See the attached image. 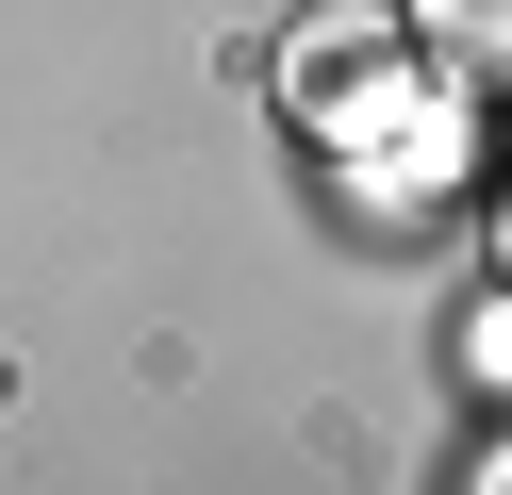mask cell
<instances>
[{"label":"cell","instance_id":"3957f363","mask_svg":"<svg viewBox=\"0 0 512 495\" xmlns=\"http://www.w3.org/2000/svg\"><path fill=\"white\" fill-rule=\"evenodd\" d=\"M463 495H496V462H479V479H463Z\"/></svg>","mask_w":512,"mask_h":495},{"label":"cell","instance_id":"6da1fadb","mask_svg":"<svg viewBox=\"0 0 512 495\" xmlns=\"http://www.w3.org/2000/svg\"><path fill=\"white\" fill-rule=\"evenodd\" d=\"M281 116L347 165V198H364V215L463 198V165H479V99L413 50L397 0H314V17L281 33Z\"/></svg>","mask_w":512,"mask_h":495},{"label":"cell","instance_id":"7a4b0ae2","mask_svg":"<svg viewBox=\"0 0 512 495\" xmlns=\"http://www.w3.org/2000/svg\"><path fill=\"white\" fill-rule=\"evenodd\" d=\"M413 50H430L446 83L479 99V83H496V50H512V33H496V0H413Z\"/></svg>","mask_w":512,"mask_h":495}]
</instances>
